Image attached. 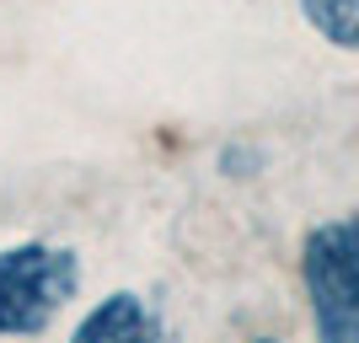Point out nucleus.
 Returning <instances> with one entry per match:
<instances>
[{"label":"nucleus","instance_id":"2","mask_svg":"<svg viewBox=\"0 0 359 343\" xmlns=\"http://www.w3.org/2000/svg\"><path fill=\"white\" fill-rule=\"evenodd\" d=\"M75 284H81V263L65 247L32 241V247L0 253V332H11V338L43 332L75 295Z\"/></svg>","mask_w":359,"mask_h":343},{"label":"nucleus","instance_id":"4","mask_svg":"<svg viewBox=\"0 0 359 343\" xmlns=\"http://www.w3.org/2000/svg\"><path fill=\"white\" fill-rule=\"evenodd\" d=\"M300 11L327 43L359 48V0H300Z\"/></svg>","mask_w":359,"mask_h":343},{"label":"nucleus","instance_id":"5","mask_svg":"<svg viewBox=\"0 0 359 343\" xmlns=\"http://www.w3.org/2000/svg\"><path fill=\"white\" fill-rule=\"evenodd\" d=\"M263 343H269V338H263Z\"/></svg>","mask_w":359,"mask_h":343},{"label":"nucleus","instance_id":"1","mask_svg":"<svg viewBox=\"0 0 359 343\" xmlns=\"http://www.w3.org/2000/svg\"><path fill=\"white\" fill-rule=\"evenodd\" d=\"M306 295L316 338L359 343V215L327 220L306 236Z\"/></svg>","mask_w":359,"mask_h":343},{"label":"nucleus","instance_id":"3","mask_svg":"<svg viewBox=\"0 0 359 343\" xmlns=\"http://www.w3.org/2000/svg\"><path fill=\"white\" fill-rule=\"evenodd\" d=\"M70 343H166V332H161V322H156V311H150L145 300L118 290V295H107L70 332Z\"/></svg>","mask_w":359,"mask_h":343}]
</instances>
